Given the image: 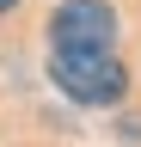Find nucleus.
Segmentation results:
<instances>
[{
	"instance_id": "f257e3e1",
	"label": "nucleus",
	"mask_w": 141,
	"mask_h": 147,
	"mask_svg": "<svg viewBox=\"0 0 141 147\" xmlns=\"http://www.w3.org/2000/svg\"><path fill=\"white\" fill-rule=\"evenodd\" d=\"M49 80H55L74 104H123L129 92V67L117 49H49Z\"/></svg>"
},
{
	"instance_id": "f03ea898",
	"label": "nucleus",
	"mask_w": 141,
	"mask_h": 147,
	"mask_svg": "<svg viewBox=\"0 0 141 147\" xmlns=\"http://www.w3.org/2000/svg\"><path fill=\"white\" fill-rule=\"evenodd\" d=\"M49 49H117L111 0H61L49 12Z\"/></svg>"
},
{
	"instance_id": "7ed1b4c3",
	"label": "nucleus",
	"mask_w": 141,
	"mask_h": 147,
	"mask_svg": "<svg viewBox=\"0 0 141 147\" xmlns=\"http://www.w3.org/2000/svg\"><path fill=\"white\" fill-rule=\"evenodd\" d=\"M12 6H19V0H0V12H12Z\"/></svg>"
}]
</instances>
